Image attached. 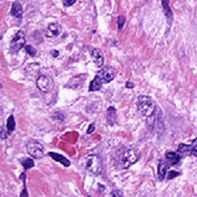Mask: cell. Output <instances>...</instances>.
Returning a JSON list of instances; mask_svg holds the SVG:
<instances>
[{
  "label": "cell",
  "mask_w": 197,
  "mask_h": 197,
  "mask_svg": "<svg viewBox=\"0 0 197 197\" xmlns=\"http://www.w3.org/2000/svg\"><path fill=\"white\" fill-rule=\"evenodd\" d=\"M48 155H49L50 157L53 158V160H55L58 161V162H60V163H62L65 167H68L70 165V161L68 160L67 158H65L64 157H63V155H59L57 153H52V152H50V153L48 154Z\"/></svg>",
  "instance_id": "12"
},
{
  "label": "cell",
  "mask_w": 197,
  "mask_h": 197,
  "mask_svg": "<svg viewBox=\"0 0 197 197\" xmlns=\"http://www.w3.org/2000/svg\"><path fill=\"white\" fill-rule=\"evenodd\" d=\"M107 122H108L111 126H113V124L116 122V111L113 106L109 107L108 111H107Z\"/></svg>",
  "instance_id": "13"
},
{
  "label": "cell",
  "mask_w": 197,
  "mask_h": 197,
  "mask_svg": "<svg viewBox=\"0 0 197 197\" xmlns=\"http://www.w3.org/2000/svg\"><path fill=\"white\" fill-rule=\"evenodd\" d=\"M88 197H91V196H88Z\"/></svg>",
  "instance_id": "31"
},
{
  "label": "cell",
  "mask_w": 197,
  "mask_h": 197,
  "mask_svg": "<svg viewBox=\"0 0 197 197\" xmlns=\"http://www.w3.org/2000/svg\"><path fill=\"white\" fill-rule=\"evenodd\" d=\"M126 87L127 88H133L134 87V83H132V82H127V83H126Z\"/></svg>",
  "instance_id": "27"
},
{
  "label": "cell",
  "mask_w": 197,
  "mask_h": 197,
  "mask_svg": "<svg viewBox=\"0 0 197 197\" xmlns=\"http://www.w3.org/2000/svg\"><path fill=\"white\" fill-rule=\"evenodd\" d=\"M191 155H195V157H197V149H195L194 151H193L192 153H191Z\"/></svg>",
  "instance_id": "29"
},
{
  "label": "cell",
  "mask_w": 197,
  "mask_h": 197,
  "mask_svg": "<svg viewBox=\"0 0 197 197\" xmlns=\"http://www.w3.org/2000/svg\"><path fill=\"white\" fill-rule=\"evenodd\" d=\"M24 44H25V34L23 31L20 30L11 41V49L13 52H18V50L21 49Z\"/></svg>",
  "instance_id": "6"
},
{
  "label": "cell",
  "mask_w": 197,
  "mask_h": 197,
  "mask_svg": "<svg viewBox=\"0 0 197 197\" xmlns=\"http://www.w3.org/2000/svg\"><path fill=\"white\" fill-rule=\"evenodd\" d=\"M11 12H12V15L15 16L16 18L20 19L22 16V14H23L22 7H21V5H20V3L18 1H16L13 4V6H12V11Z\"/></svg>",
  "instance_id": "14"
},
{
  "label": "cell",
  "mask_w": 197,
  "mask_h": 197,
  "mask_svg": "<svg viewBox=\"0 0 197 197\" xmlns=\"http://www.w3.org/2000/svg\"><path fill=\"white\" fill-rule=\"evenodd\" d=\"M15 127H16V123H15V119H13V116L11 115L7 120V131H8L9 133H11L15 130Z\"/></svg>",
  "instance_id": "18"
},
{
  "label": "cell",
  "mask_w": 197,
  "mask_h": 197,
  "mask_svg": "<svg viewBox=\"0 0 197 197\" xmlns=\"http://www.w3.org/2000/svg\"><path fill=\"white\" fill-rule=\"evenodd\" d=\"M113 197H124V194L121 191H118V189H116L112 192Z\"/></svg>",
  "instance_id": "22"
},
{
  "label": "cell",
  "mask_w": 197,
  "mask_h": 197,
  "mask_svg": "<svg viewBox=\"0 0 197 197\" xmlns=\"http://www.w3.org/2000/svg\"><path fill=\"white\" fill-rule=\"evenodd\" d=\"M20 197H28V192H27L26 188H24V189L21 192V194H20Z\"/></svg>",
  "instance_id": "25"
},
{
  "label": "cell",
  "mask_w": 197,
  "mask_h": 197,
  "mask_svg": "<svg viewBox=\"0 0 197 197\" xmlns=\"http://www.w3.org/2000/svg\"><path fill=\"white\" fill-rule=\"evenodd\" d=\"M84 167L91 173L98 175L103 170L102 160L98 155H89L84 158Z\"/></svg>",
  "instance_id": "2"
},
{
  "label": "cell",
  "mask_w": 197,
  "mask_h": 197,
  "mask_svg": "<svg viewBox=\"0 0 197 197\" xmlns=\"http://www.w3.org/2000/svg\"><path fill=\"white\" fill-rule=\"evenodd\" d=\"M137 109L143 116L149 118L156 112L157 107L151 98L147 96H140L137 99Z\"/></svg>",
  "instance_id": "1"
},
{
  "label": "cell",
  "mask_w": 197,
  "mask_h": 197,
  "mask_svg": "<svg viewBox=\"0 0 197 197\" xmlns=\"http://www.w3.org/2000/svg\"><path fill=\"white\" fill-rule=\"evenodd\" d=\"M26 149L28 154L31 157L35 158H41L43 157V147L40 143L37 142V141H29L26 144Z\"/></svg>",
  "instance_id": "4"
},
{
  "label": "cell",
  "mask_w": 197,
  "mask_h": 197,
  "mask_svg": "<svg viewBox=\"0 0 197 197\" xmlns=\"http://www.w3.org/2000/svg\"><path fill=\"white\" fill-rule=\"evenodd\" d=\"M167 165L165 163L164 161H160L159 162V166H158V176H159V179L161 180H164V176H165V173H167Z\"/></svg>",
  "instance_id": "16"
},
{
  "label": "cell",
  "mask_w": 197,
  "mask_h": 197,
  "mask_svg": "<svg viewBox=\"0 0 197 197\" xmlns=\"http://www.w3.org/2000/svg\"><path fill=\"white\" fill-rule=\"evenodd\" d=\"M197 147V138L192 141V143L191 145H185V144H180L179 145V148H178V151L179 153H189L191 154L193 151L196 149Z\"/></svg>",
  "instance_id": "10"
},
{
  "label": "cell",
  "mask_w": 197,
  "mask_h": 197,
  "mask_svg": "<svg viewBox=\"0 0 197 197\" xmlns=\"http://www.w3.org/2000/svg\"><path fill=\"white\" fill-rule=\"evenodd\" d=\"M117 27H118V30H121L124 26V23H125V18L123 16H119L117 18Z\"/></svg>",
  "instance_id": "20"
},
{
  "label": "cell",
  "mask_w": 197,
  "mask_h": 197,
  "mask_svg": "<svg viewBox=\"0 0 197 197\" xmlns=\"http://www.w3.org/2000/svg\"><path fill=\"white\" fill-rule=\"evenodd\" d=\"M91 57L97 67H101L103 63H104V56H103L102 51L98 49V48H94V49L92 50Z\"/></svg>",
  "instance_id": "9"
},
{
  "label": "cell",
  "mask_w": 197,
  "mask_h": 197,
  "mask_svg": "<svg viewBox=\"0 0 197 197\" xmlns=\"http://www.w3.org/2000/svg\"><path fill=\"white\" fill-rule=\"evenodd\" d=\"M25 49L27 51V53L30 54L31 56H35L36 53H37V51H36L35 48H34L33 47H31V46H26L25 47Z\"/></svg>",
  "instance_id": "21"
},
{
  "label": "cell",
  "mask_w": 197,
  "mask_h": 197,
  "mask_svg": "<svg viewBox=\"0 0 197 197\" xmlns=\"http://www.w3.org/2000/svg\"><path fill=\"white\" fill-rule=\"evenodd\" d=\"M22 165H23L24 169H26L27 170V169H29V168L34 166V160H31V158H26V160H24L22 161Z\"/></svg>",
  "instance_id": "19"
},
{
  "label": "cell",
  "mask_w": 197,
  "mask_h": 197,
  "mask_svg": "<svg viewBox=\"0 0 197 197\" xmlns=\"http://www.w3.org/2000/svg\"><path fill=\"white\" fill-rule=\"evenodd\" d=\"M178 175H179V173H177V172L170 171V172H169V174H168V180H171V179H173L175 177H177Z\"/></svg>",
  "instance_id": "23"
},
{
  "label": "cell",
  "mask_w": 197,
  "mask_h": 197,
  "mask_svg": "<svg viewBox=\"0 0 197 197\" xmlns=\"http://www.w3.org/2000/svg\"><path fill=\"white\" fill-rule=\"evenodd\" d=\"M1 131H2V134H1V137L3 138V139H4V138L6 137V134H5V131H4V130H1Z\"/></svg>",
  "instance_id": "28"
},
{
  "label": "cell",
  "mask_w": 197,
  "mask_h": 197,
  "mask_svg": "<svg viewBox=\"0 0 197 197\" xmlns=\"http://www.w3.org/2000/svg\"><path fill=\"white\" fill-rule=\"evenodd\" d=\"M102 85H103V83L101 82V80L97 77H94V79L91 82V84H89V91H92V92H94V91H98V90H100V88L102 87Z\"/></svg>",
  "instance_id": "17"
},
{
  "label": "cell",
  "mask_w": 197,
  "mask_h": 197,
  "mask_svg": "<svg viewBox=\"0 0 197 197\" xmlns=\"http://www.w3.org/2000/svg\"><path fill=\"white\" fill-rule=\"evenodd\" d=\"M51 53H52L53 55H54V54H55V55H58V52H57V51H52V52H51Z\"/></svg>",
  "instance_id": "30"
},
{
  "label": "cell",
  "mask_w": 197,
  "mask_h": 197,
  "mask_svg": "<svg viewBox=\"0 0 197 197\" xmlns=\"http://www.w3.org/2000/svg\"><path fill=\"white\" fill-rule=\"evenodd\" d=\"M165 158L167 160V161L169 162L170 165H174L176 164L180 160V155H177L174 152H168V153L165 154Z\"/></svg>",
  "instance_id": "15"
},
{
  "label": "cell",
  "mask_w": 197,
  "mask_h": 197,
  "mask_svg": "<svg viewBox=\"0 0 197 197\" xmlns=\"http://www.w3.org/2000/svg\"><path fill=\"white\" fill-rule=\"evenodd\" d=\"M61 32V27L58 23H51L48 25L47 29L45 31V35L49 38L56 37Z\"/></svg>",
  "instance_id": "8"
},
{
  "label": "cell",
  "mask_w": 197,
  "mask_h": 197,
  "mask_svg": "<svg viewBox=\"0 0 197 197\" xmlns=\"http://www.w3.org/2000/svg\"><path fill=\"white\" fill-rule=\"evenodd\" d=\"M162 9H164V15L167 19V21L171 23L172 19H173V14H172L170 7H169V0H162Z\"/></svg>",
  "instance_id": "11"
},
{
  "label": "cell",
  "mask_w": 197,
  "mask_h": 197,
  "mask_svg": "<svg viewBox=\"0 0 197 197\" xmlns=\"http://www.w3.org/2000/svg\"><path fill=\"white\" fill-rule=\"evenodd\" d=\"M140 153L137 150L135 149H130L125 151L121 155L120 158V164L123 168H129L131 165L136 163V162L140 160Z\"/></svg>",
  "instance_id": "3"
},
{
  "label": "cell",
  "mask_w": 197,
  "mask_h": 197,
  "mask_svg": "<svg viewBox=\"0 0 197 197\" xmlns=\"http://www.w3.org/2000/svg\"><path fill=\"white\" fill-rule=\"evenodd\" d=\"M103 84L111 82L116 77V70L112 67H104L100 70V72L96 75Z\"/></svg>",
  "instance_id": "5"
},
{
  "label": "cell",
  "mask_w": 197,
  "mask_h": 197,
  "mask_svg": "<svg viewBox=\"0 0 197 197\" xmlns=\"http://www.w3.org/2000/svg\"><path fill=\"white\" fill-rule=\"evenodd\" d=\"M37 87L43 93L49 92L53 87L52 79L49 77H47V75H40L37 79Z\"/></svg>",
  "instance_id": "7"
},
{
  "label": "cell",
  "mask_w": 197,
  "mask_h": 197,
  "mask_svg": "<svg viewBox=\"0 0 197 197\" xmlns=\"http://www.w3.org/2000/svg\"><path fill=\"white\" fill-rule=\"evenodd\" d=\"M76 2V0H64V6H71Z\"/></svg>",
  "instance_id": "24"
},
{
  "label": "cell",
  "mask_w": 197,
  "mask_h": 197,
  "mask_svg": "<svg viewBox=\"0 0 197 197\" xmlns=\"http://www.w3.org/2000/svg\"><path fill=\"white\" fill-rule=\"evenodd\" d=\"M93 130H94V125H93V124H91V125H89V130H88L87 133H91Z\"/></svg>",
  "instance_id": "26"
}]
</instances>
